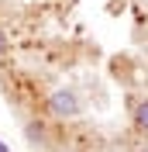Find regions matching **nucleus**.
<instances>
[{
	"label": "nucleus",
	"instance_id": "1",
	"mask_svg": "<svg viewBox=\"0 0 148 152\" xmlns=\"http://www.w3.org/2000/svg\"><path fill=\"white\" fill-rule=\"evenodd\" d=\"M48 104H52V111H55L59 118H73V114H79V100H76L73 90H55Z\"/></svg>",
	"mask_w": 148,
	"mask_h": 152
},
{
	"label": "nucleus",
	"instance_id": "2",
	"mask_svg": "<svg viewBox=\"0 0 148 152\" xmlns=\"http://www.w3.org/2000/svg\"><path fill=\"white\" fill-rule=\"evenodd\" d=\"M134 121H138L141 128H148V100H141V107H138V114H134Z\"/></svg>",
	"mask_w": 148,
	"mask_h": 152
},
{
	"label": "nucleus",
	"instance_id": "3",
	"mask_svg": "<svg viewBox=\"0 0 148 152\" xmlns=\"http://www.w3.org/2000/svg\"><path fill=\"white\" fill-rule=\"evenodd\" d=\"M4 52H7V31L0 28V56H4Z\"/></svg>",
	"mask_w": 148,
	"mask_h": 152
},
{
	"label": "nucleus",
	"instance_id": "4",
	"mask_svg": "<svg viewBox=\"0 0 148 152\" xmlns=\"http://www.w3.org/2000/svg\"><path fill=\"white\" fill-rule=\"evenodd\" d=\"M0 152H10V149H7V145H4V142H0Z\"/></svg>",
	"mask_w": 148,
	"mask_h": 152
}]
</instances>
